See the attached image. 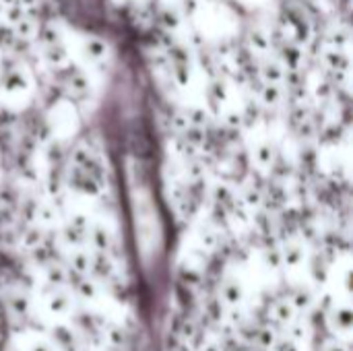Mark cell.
Wrapping results in <instances>:
<instances>
[{
    "instance_id": "6",
    "label": "cell",
    "mask_w": 353,
    "mask_h": 351,
    "mask_svg": "<svg viewBox=\"0 0 353 351\" xmlns=\"http://www.w3.org/2000/svg\"><path fill=\"white\" fill-rule=\"evenodd\" d=\"M323 351H350V348H347V343H345V341L335 339V341H329Z\"/></svg>"
},
{
    "instance_id": "2",
    "label": "cell",
    "mask_w": 353,
    "mask_h": 351,
    "mask_svg": "<svg viewBox=\"0 0 353 351\" xmlns=\"http://www.w3.org/2000/svg\"><path fill=\"white\" fill-rule=\"evenodd\" d=\"M74 300L66 288H48L35 300V310L46 323H64L72 312Z\"/></svg>"
},
{
    "instance_id": "4",
    "label": "cell",
    "mask_w": 353,
    "mask_h": 351,
    "mask_svg": "<svg viewBox=\"0 0 353 351\" xmlns=\"http://www.w3.org/2000/svg\"><path fill=\"white\" fill-rule=\"evenodd\" d=\"M6 351H60V348L48 335L35 333V331H25L10 339Z\"/></svg>"
},
{
    "instance_id": "1",
    "label": "cell",
    "mask_w": 353,
    "mask_h": 351,
    "mask_svg": "<svg viewBox=\"0 0 353 351\" xmlns=\"http://www.w3.org/2000/svg\"><path fill=\"white\" fill-rule=\"evenodd\" d=\"M130 199H132L137 242L145 257H153L161 246V223H159V213L153 203L151 190L143 182L132 178L130 180Z\"/></svg>"
},
{
    "instance_id": "5",
    "label": "cell",
    "mask_w": 353,
    "mask_h": 351,
    "mask_svg": "<svg viewBox=\"0 0 353 351\" xmlns=\"http://www.w3.org/2000/svg\"><path fill=\"white\" fill-rule=\"evenodd\" d=\"M329 329L339 341H347L352 335V308L350 302H337L327 314Z\"/></svg>"
},
{
    "instance_id": "3",
    "label": "cell",
    "mask_w": 353,
    "mask_h": 351,
    "mask_svg": "<svg viewBox=\"0 0 353 351\" xmlns=\"http://www.w3.org/2000/svg\"><path fill=\"white\" fill-rule=\"evenodd\" d=\"M221 302L225 308L240 310L248 302V283L242 271H230L221 283Z\"/></svg>"
}]
</instances>
